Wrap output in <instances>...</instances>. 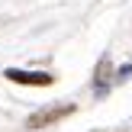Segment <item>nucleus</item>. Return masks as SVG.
<instances>
[{
	"label": "nucleus",
	"instance_id": "1",
	"mask_svg": "<svg viewBox=\"0 0 132 132\" xmlns=\"http://www.w3.org/2000/svg\"><path fill=\"white\" fill-rule=\"evenodd\" d=\"M6 77H10V81H16V84H48L52 77L48 74H36V71H6Z\"/></svg>",
	"mask_w": 132,
	"mask_h": 132
},
{
	"label": "nucleus",
	"instance_id": "2",
	"mask_svg": "<svg viewBox=\"0 0 132 132\" xmlns=\"http://www.w3.org/2000/svg\"><path fill=\"white\" fill-rule=\"evenodd\" d=\"M68 113H71V106H55V110H48V113H39V116L29 119V129H39V126H45V122H55V119H61V116H68Z\"/></svg>",
	"mask_w": 132,
	"mask_h": 132
}]
</instances>
